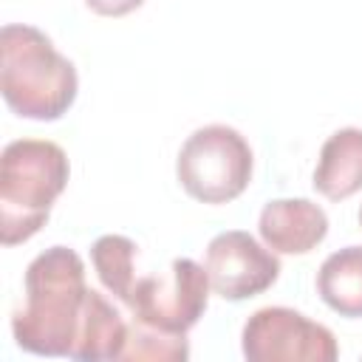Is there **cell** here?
<instances>
[{"label":"cell","mask_w":362,"mask_h":362,"mask_svg":"<svg viewBox=\"0 0 362 362\" xmlns=\"http://www.w3.org/2000/svg\"><path fill=\"white\" fill-rule=\"evenodd\" d=\"M76 68L34 25L8 23L0 31V93L6 105L34 122H54L76 99Z\"/></svg>","instance_id":"2"},{"label":"cell","mask_w":362,"mask_h":362,"mask_svg":"<svg viewBox=\"0 0 362 362\" xmlns=\"http://www.w3.org/2000/svg\"><path fill=\"white\" fill-rule=\"evenodd\" d=\"M317 291L339 317H362V246L328 255L317 272Z\"/></svg>","instance_id":"10"},{"label":"cell","mask_w":362,"mask_h":362,"mask_svg":"<svg viewBox=\"0 0 362 362\" xmlns=\"http://www.w3.org/2000/svg\"><path fill=\"white\" fill-rule=\"evenodd\" d=\"M71 167L59 144L48 139H17L0 156V240L17 246L34 238L51 204L62 195Z\"/></svg>","instance_id":"3"},{"label":"cell","mask_w":362,"mask_h":362,"mask_svg":"<svg viewBox=\"0 0 362 362\" xmlns=\"http://www.w3.org/2000/svg\"><path fill=\"white\" fill-rule=\"evenodd\" d=\"M311 184L328 201H345L362 189V130L359 127H342L325 139Z\"/></svg>","instance_id":"9"},{"label":"cell","mask_w":362,"mask_h":362,"mask_svg":"<svg viewBox=\"0 0 362 362\" xmlns=\"http://www.w3.org/2000/svg\"><path fill=\"white\" fill-rule=\"evenodd\" d=\"M263 243L277 255H308L328 235V215L308 198L269 201L257 221Z\"/></svg>","instance_id":"8"},{"label":"cell","mask_w":362,"mask_h":362,"mask_svg":"<svg viewBox=\"0 0 362 362\" xmlns=\"http://www.w3.org/2000/svg\"><path fill=\"white\" fill-rule=\"evenodd\" d=\"M133 257H136V243L124 235H102L90 246V260H93V269H96L102 286L110 294H116L122 303H127V297L136 286Z\"/></svg>","instance_id":"11"},{"label":"cell","mask_w":362,"mask_h":362,"mask_svg":"<svg viewBox=\"0 0 362 362\" xmlns=\"http://www.w3.org/2000/svg\"><path fill=\"white\" fill-rule=\"evenodd\" d=\"M189 356L184 334H167L141 322L127 325V342L119 359H150V362H181Z\"/></svg>","instance_id":"12"},{"label":"cell","mask_w":362,"mask_h":362,"mask_svg":"<svg viewBox=\"0 0 362 362\" xmlns=\"http://www.w3.org/2000/svg\"><path fill=\"white\" fill-rule=\"evenodd\" d=\"M359 226H362V209H359Z\"/></svg>","instance_id":"14"},{"label":"cell","mask_w":362,"mask_h":362,"mask_svg":"<svg viewBox=\"0 0 362 362\" xmlns=\"http://www.w3.org/2000/svg\"><path fill=\"white\" fill-rule=\"evenodd\" d=\"M243 356L252 362H334L339 356L334 334L305 314L269 305L243 325Z\"/></svg>","instance_id":"6"},{"label":"cell","mask_w":362,"mask_h":362,"mask_svg":"<svg viewBox=\"0 0 362 362\" xmlns=\"http://www.w3.org/2000/svg\"><path fill=\"white\" fill-rule=\"evenodd\" d=\"M206 274L215 294L240 303L249 300L280 277L277 252L257 243L243 229L221 232L206 246Z\"/></svg>","instance_id":"7"},{"label":"cell","mask_w":362,"mask_h":362,"mask_svg":"<svg viewBox=\"0 0 362 362\" xmlns=\"http://www.w3.org/2000/svg\"><path fill=\"white\" fill-rule=\"evenodd\" d=\"M85 3L102 17H124V14L136 11L144 0H85Z\"/></svg>","instance_id":"13"},{"label":"cell","mask_w":362,"mask_h":362,"mask_svg":"<svg viewBox=\"0 0 362 362\" xmlns=\"http://www.w3.org/2000/svg\"><path fill=\"white\" fill-rule=\"evenodd\" d=\"M93 288L85 263L68 246L40 252L25 269V303L11 317L17 345L40 356L74 359L88 325Z\"/></svg>","instance_id":"1"},{"label":"cell","mask_w":362,"mask_h":362,"mask_svg":"<svg viewBox=\"0 0 362 362\" xmlns=\"http://www.w3.org/2000/svg\"><path fill=\"white\" fill-rule=\"evenodd\" d=\"M209 288L206 266L192 257H175L167 272L136 277L124 305L141 325L167 334H187L206 311Z\"/></svg>","instance_id":"5"},{"label":"cell","mask_w":362,"mask_h":362,"mask_svg":"<svg viewBox=\"0 0 362 362\" xmlns=\"http://www.w3.org/2000/svg\"><path fill=\"white\" fill-rule=\"evenodd\" d=\"M175 175L184 192L201 204L235 201L252 181V147L235 127H198L178 150Z\"/></svg>","instance_id":"4"}]
</instances>
